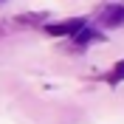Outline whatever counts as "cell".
<instances>
[{
	"mask_svg": "<svg viewBox=\"0 0 124 124\" xmlns=\"http://www.w3.org/2000/svg\"><path fill=\"white\" fill-rule=\"evenodd\" d=\"M101 23L107 25V28H116V25L124 23V6L121 3H113V6H107L104 11H101Z\"/></svg>",
	"mask_w": 124,
	"mask_h": 124,
	"instance_id": "2",
	"label": "cell"
},
{
	"mask_svg": "<svg viewBox=\"0 0 124 124\" xmlns=\"http://www.w3.org/2000/svg\"><path fill=\"white\" fill-rule=\"evenodd\" d=\"M107 82H110V85H118V82H124V59L118 62V65H116V68H113V70H110Z\"/></svg>",
	"mask_w": 124,
	"mask_h": 124,
	"instance_id": "3",
	"label": "cell"
},
{
	"mask_svg": "<svg viewBox=\"0 0 124 124\" xmlns=\"http://www.w3.org/2000/svg\"><path fill=\"white\" fill-rule=\"evenodd\" d=\"M93 37H96V34H93V31H90V28H85V25H82V28H79V31H76V34H73V39H76L79 45H82V42H90V39H93Z\"/></svg>",
	"mask_w": 124,
	"mask_h": 124,
	"instance_id": "4",
	"label": "cell"
},
{
	"mask_svg": "<svg viewBox=\"0 0 124 124\" xmlns=\"http://www.w3.org/2000/svg\"><path fill=\"white\" fill-rule=\"evenodd\" d=\"M82 25H85V20H82V17H76V20H65V23L45 25V31L51 34V37H68V34H76Z\"/></svg>",
	"mask_w": 124,
	"mask_h": 124,
	"instance_id": "1",
	"label": "cell"
}]
</instances>
